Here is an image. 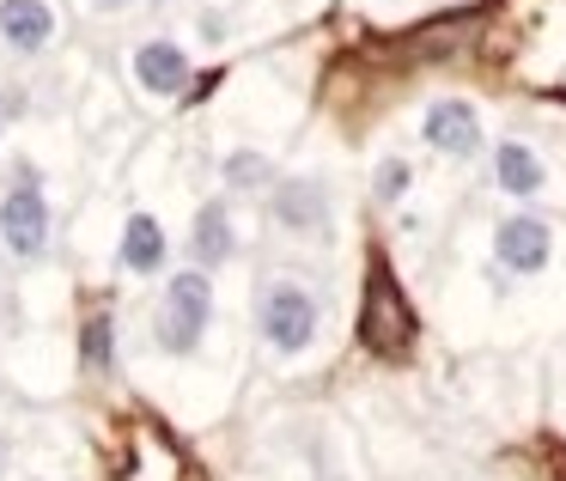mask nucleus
Segmentation results:
<instances>
[{
  "instance_id": "13",
  "label": "nucleus",
  "mask_w": 566,
  "mask_h": 481,
  "mask_svg": "<svg viewBox=\"0 0 566 481\" xmlns=\"http://www.w3.org/2000/svg\"><path fill=\"white\" fill-rule=\"evenodd\" d=\"M80 342H86V347H80V354H86V366H92V372H98V378H104V372L116 366V347H111V317H104V311H98V317H92L86 330H80Z\"/></svg>"
},
{
  "instance_id": "17",
  "label": "nucleus",
  "mask_w": 566,
  "mask_h": 481,
  "mask_svg": "<svg viewBox=\"0 0 566 481\" xmlns=\"http://www.w3.org/2000/svg\"><path fill=\"white\" fill-rule=\"evenodd\" d=\"M0 135H7V111H0Z\"/></svg>"
},
{
  "instance_id": "14",
  "label": "nucleus",
  "mask_w": 566,
  "mask_h": 481,
  "mask_svg": "<svg viewBox=\"0 0 566 481\" xmlns=\"http://www.w3.org/2000/svg\"><path fill=\"white\" fill-rule=\"evenodd\" d=\"M408 184H415V171H408V159H378V171H371V196L378 201H402L408 196Z\"/></svg>"
},
{
  "instance_id": "8",
  "label": "nucleus",
  "mask_w": 566,
  "mask_h": 481,
  "mask_svg": "<svg viewBox=\"0 0 566 481\" xmlns=\"http://www.w3.org/2000/svg\"><path fill=\"white\" fill-rule=\"evenodd\" d=\"M116 262H123V274H135V281H159V274L171 269V232H165L159 213H140V208L128 213Z\"/></svg>"
},
{
  "instance_id": "10",
  "label": "nucleus",
  "mask_w": 566,
  "mask_h": 481,
  "mask_svg": "<svg viewBox=\"0 0 566 481\" xmlns=\"http://www.w3.org/2000/svg\"><path fill=\"white\" fill-rule=\"evenodd\" d=\"M62 38V13L50 0H0V43L13 55H43Z\"/></svg>"
},
{
  "instance_id": "1",
  "label": "nucleus",
  "mask_w": 566,
  "mask_h": 481,
  "mask_svg": "<svg viewBox=\"0 0 566 481\" xmlns=\"http://www.w3.org/2000/svg\"><path fill=\"white\" fill-rule=\"evenodd\" d=\"M50 250H55V201L43 189L38 165L19 159L7 189H0V257L19 262V269H38V262H50Z\"/></svg>"
},
{
  "instance_id": "6",
  "label": "nucleus",
  "mask_w": 566,
  "mask_h": 481,
  "mask_svg": "<svg viewBox=\"0 0 566 481\" xmlns=\"http://www.w3.org/2000/svg\"><path fill=\"white\" fill-rule=\"evenodd\" d=\"M128 74H135V86L147 92V98H177V92L196 80V62H189V50L177 38H147L128 55Z\"/></svg>"
},
{
  "instance_id": "5",
  "label": "nucleus",
  "mask_w": 566,
  "mask_h": 481,
  "mask_svg": "<svg viewBox=\"0 0 566 481\" xmlns=\"http://www.w3.org/2000/svg\"><path fill=\"white\" fill-rule=\"evenodd\" d=\"M269 220L293 238H317L329 226V184L323 177H286L269 189Z\"/></svg>"
},
{
  "instance_id": "9",
  "label": "nucleus",
  "mask_w": 566,
  "mask_h": 481,
  "mask_svg": "<svg viewBox=\"0 0 566 481\" xmlns=\"http://www.w3.org/2000/svg\"><path fill=\"white\" fill-rule=\"evenodd\" d=\"M232 257H238V220H232V208H226V196H208L196 208V220H189V269L213 274Z\"/></svg>"
},
{
  "instance_id": "3",
  "label": "nucleus",
  "mask_w": 566,
  "mask_h": 481,
  "mask_svg": "<svg viewBox=\"0 0 566 481\" xmlns=\"http://www.w3.org/2000/svg\"><path fill=\"white\" fill-rule=\"evenodd\" d=\"M208 330H213V274H201V269L165 274V293L153 305V342H159V354L189 359L208 342Z\"/></svg>"
},
{
  "instance_id": "16",
  "label": "nucleus",
  "mask_w": 566,
  "mask_h": 481,
  "mask_svg": "<svg viewBox=\"0 0 566 481\" xmlns=\"http://www.w3.org/2000/svg\"><path fill=\"white\" fill-rule=\"evenodd\" d=\"M7 463H13V445L0 439V481H7Z\"/></svg>"
},
{
  "instance_id": "11",
  "label": "nucleus",
  "mask_w": 566,
  "mask_h": 481,
  "mask_svg": "<svg viewBox=\"0 0 566 481\" xmlns=\"http://www.w3.org/2000/svg\"><path fill=\"white\" fill-rule=\"evenodd\" d=\"M493 184L512 201H536L548 196V165H542V153L530 140H500L493 147Z\"/></svg>"
},
{
  "instance_id": "4",
  "label": "nucleus",
  "mask_w": 566,
  "mask_h": 481,
  "mask_svg": "<svg viewBox=\"0 0 566 481\" xmlns=\"http://www.w3.org/2000/svg\"><path fill=\"white\" fill-rule=\"evenodd\" d=\"M493 262H500L505 274H517V281H530V274H542L554 262V226L542 220V213H505L500 226H493Z\"/></svg>"
},
{
  "instance_id": "15",
  "label": "nucleus",
  "mask_w": 566,
  "mask_h": 481,
  "mask_svg": "<svg viewBox=\"0 0 566 481\" xmlns=\"http://www.w3.org/2000/svg\"><path fill=\"white\" fill-rule=\"evenodd\" d=\"M92 13H123V7H135V0H86Z\"/></svg>"
},
{
  "instance_id": "2",
  "label": "nucleus",
  "mask_w": 566,
  "mask_h": 481,
  "mask_svg": "<svg viewBox=\"0 0 566 481\" xmlns=\"http://www.w3.org/2000/svg\"><path fill=\"white\" fill-rule=\"evenodd\" d=\"M256 335H262V347H269L274 359L311 354L317 335H323L317 293H311L305 281H293V274H269V281L256 286Z\"/></svg>"
},
{
  "instance_id": "12",
  "label": "nucleus",
  "mask_w": 566,
  "mask_h": 481,
  "mask_svg": "<svg viewBox=\"0 0 566 481\" xmlns=\"http://www.w3.org/2000/svg\"><path fill=\"white\" fill-rule=\"evenodd\" d=\"M220 184L238 189V196H262V189H274V165L262 159V153L238 147V153H226V159H220Z\"/></svg>"
},
{
  "instance_id": "7",
  "label": "nucleus",
  "mask_w": 566,
  "mask_h": 481,
  "mask_svg": "<svg viewBox=\"0 0 566 481\" xmlns=\"http://www.w3.org/2000/svg\"><path fill=\"white\" fill-rule=\"evenodd\" d=\"M420 140H427L432 153H444V159H469V153H481V116L469 98H432L427 116H420Z\"/></svg>"
}]
</instances>
